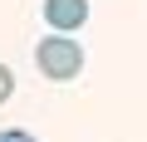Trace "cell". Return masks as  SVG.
Masks as SVG:
<instances>
[{"label":"cell","instance_id":"obj_1","mask_svg":"<svg viewBox=\"0 0 147 142\" xmlns=\"http://www.w3.org/2000/svg\"><path fill=\"white\" fill-rule=\"evenodd\" d=\"M34 64H39V74L54 79V83H69V79H79L84 74V44L79 39H69V34H54L34 44Z\"/></svg>","mask_w":147,"mask_h":142},{"label":"cell","instance_id":"obj_2","mask_svg":"<svg viewBox=\"0 0 147 142\" xmlns=\"http://www.w3.org/2000/svg\"><path fill=\"white\" fill-rule=\"evenodd\" d=\"M88 20V0H44V25L54 34H74Z\"/></svg>","mask_w":147,"mask_h":142},{"label":"cell","instance_id":"obj_3","mask_svg":"<svg viewBox=\"0 0 147 142\" xmlns=\"http://www.w3.org/2000/svg\"><path fill=\"white\" fill-rule=\"evenodd\" d=\"M10 93H15V74H10V69H5V64H0V103H5Z\"/></svg>","mask_w":147,"mask_h":142},{"label":"cell","instance_id":"obj_4","mask_svg":"<svg viewBox=\"0 0 147 142\" xmlns=\"http://www.w3.org/2000/svg\"><path fill=\"white\" fill-rule=\"evenodd\" d=\"M0 142H39V137L25 132V127H10V132H0Z\"/></svg>","mask_w":147,"mask_h":142}]
</instances>
